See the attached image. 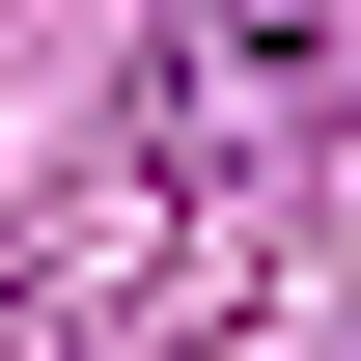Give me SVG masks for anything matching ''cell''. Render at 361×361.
<instances>
[{"label": "cell", "mask_w": 361, "mask_h": 361, "mask_svg": "<svg viewBox=\"0 0 361 361\" xmlns=\"http://www.w3.org/2000/svg\"><path fill=\"white\" fill-rule=\"evenodd\" d=\"M334 28H361V0H167V139L223 167L278 84H334Z\"/></svg>", "instance_id": "1"}]
</instances>
